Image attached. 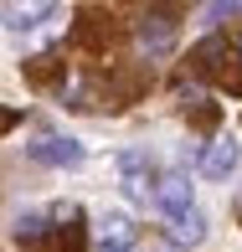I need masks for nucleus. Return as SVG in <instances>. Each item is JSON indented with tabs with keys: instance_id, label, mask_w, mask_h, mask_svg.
I'll return each mask as SVG.
<instances>
[{
	"instance_id": "7ed1b4c3",
	"label": "nucleus",
	"mask_w": 242,
	"mask_h": 252,
	"mask_svg": "<svg viewBox=\"0 0 242 252\" xmlns=\"http://www.w3.org/2000/svg\"><path fill=\"white\" fill-rule=\"evenodd\" d=\"M149 201L165 211V221H175V216H186L191 206H196V201H191V180H186V175H165L155 190H149Z\"/></svg>"
},
{
	"instance_id": "39448f33",
	"label": "nucleus",
	"mask_w": 242,
	"mask_h": 252,
	"mask_svg": "<svg viewBox=\"0 0 242 252\" xmlns=\"http://www.w3.org/2000/svg\"><path fill=\"white\" fill-rule=\"evenodd\" d=\"M119 175H124V196L129 201H149V170H144V155L139 150H124L119 155Z\"/></svg>"
},
{
	"instance_id": "423d86ee",
	"label": "nucleus",
	"mask_w": 242,
	"mask_h": 252,
	"mask_svg": "<svg viewBox=\"0 0 242 252\" xmlns=\"http://www.w3.org/2000/svg\"><path fill=\"white\" fill-rule=\"evenodd\" d=\"M139 47L149 57H165L170 47H175V21L170 16H144L139 21Z\"/></svg>"
},
{
	"instance_id": "1a4fd4ad",
	"label": "nucleus",
	"mask_w": 242,
	"mask_h": 252,
	"mask_svg": "<svg viewBox=\"0 0 242 252\" xmlns=\"http://www.w3.org/2000/svg\"><path fill=\"white\" fill-rule=\"evenodd\" d=\"M237 10H242V5H206V10H201V21H206V26H216L222 16H237Z\"/></svg>"
},
{
	"instance_id": "f03ea898",
	"label": "nucleus",
	"mask_w": 242,
	"mask_h": 252,
	"mask_svg": "<svg viewBox=\"0 0 242 252\" xmlns=\"http://www.w3.org/2000/svg\"><path fill=\"white\" fill-rule=\"evenodd\" d=\"M93 237H98L103 252H129L134 237H139V226H134V216H124V211H103L98 226H93Z\"/></svg>"
},
{
	"instance_id": "0eeeda50",
	"label": "nucleus",
	"mask_w": 242,
	"mask_h": 252,
	"mask_svg": "<svg viewBox=\"0 0 242 252\" xmlns=\"http://www.w3.org/2000/svg\"><path fill=\"white\" fill-rule=\"evenodd\" d=\"M52 16H57V5H5L0 10V21H5L10 36H26V31H36L41 21H52Z\"/></svg>"
},
{
	"instance_id": "9d476101",
	"label": "nucleus",
	"mask_w": 242,
	"mask_h": 252,
	"mask_svg": "<svg viewBox=\"0 0 242 252\" xmlns=\"http://www.w3.org/2000/svg\"><path fill=\"white\" fill-rule=\"evenodd\" d=\"M237 196H242V186H237Z\"/></svg>"
},
{
	"instance_id": "6e6552de",
	"label": "nucleus",
	"mask_w": 242,
	"mask_h": 252,
	"mask_svg": "<svg viewBox=\"0 0 242 252\" xmlns=\"http://www.w3.org/2000/svg\"><path fill=\"white\" fill-rule=\"evenodd\" d=\"M170 242H175V247H201V242H206V216L196 211V206H191L186 216L170 221Z\"/></svg>"
},
{
	"instance_id": "20e7f679",
	"label": "nucleus",
	"mask_w": 242,
	"mask_h": 252,
	"mask_svg": "<svg viewBox=\"0 0 242 252\" xmlns=\"http://www.w3.org/2000/svg\"><path fill=\"white\" fill-rule=\"evenodd\" d=\"M237 159H242V144H237V139H211V144L201 150V175H206V180H227V175L237 170Z\"/></svg>"
},
{
	"instance_id": "f257e3e1",
	"label": "nucleus",
	"mask_w": 242,
	"mask_h": 252,
	"mask_svg": "<svg viewBox=\"0 0 242 252\" xmlns=\"http://www.w3.org/2000/svg\"><path fill=\"white\" fill-rule=\"evenodd\" d=\"M26 155L36 159V165H52V170H72V165H83V144L67 139V134H41V139L26 144Z\"/></svg>"
}]
</instances>
